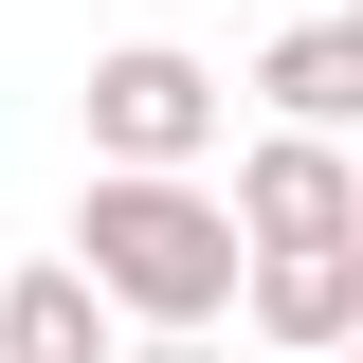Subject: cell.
Masks as SVG:
<instances>
[{
  "label": "cell",
  "instance_id": "cell-1",
  "mask_svg": "<svg viewBox=\"0 0 363 363\" xmlns=\"http://www.w3.org/2000/svg\"><path fill=\"white\" fill-rule=\"evenodd\" d=\"M73 272L109 291V309L145 327V345H218V309L255 291V236H236L218 182H73Z\"/></svg>",
  "mask_w": 363,
  "mask_h": 363
},
{
  "label": "cell",
  "instance_id": "cell-2",
  "mask_svg": "<svg viewBox=\"0 0 363 363\" xmlns=\"http://www.w3.org/2000/svg\"><path fill=\"white\" fill-rule=\"evenodd\" d=\"M236 128V91L200 73L182 37H128V55H91V164L109 182H200Z\"/></svg>",
  "mask_w": 363,
  "mask_h": 363
},
{
  "label": "cell",
  "instance_id": "cell-3",
  "mask_svg": "<svg viewBox=\"0 0 363 363\" xmlns=\"http://www.w3.org/2000/svg\"><path fill=\"white\" fill-rule=\"evenodd\" d=\"M236 236H255V255H327V236H363V164L309 145V128H255V145H236Z\"/></svg>",
  "mask_w": 363,
  "mask_h": 363
},
{
  "label": "cell",
  "instance_id": "cell-4",
  "mask_svg": "<svg viewBox=\"0 0 363 363\" xmlns=\"http://www.w3.org/2000/svg\"><path fill=\"white\" fill-rule=\"evenodd\" d=\"M236 327H255L272 363H345V345H363V236H327V255H255Z\"/></svg>",
  "mask_w": 363,
  "mask_h": 363
},
{
  "label": "cell",
  "instance_id": "cell-5",
  "mask_svg": "<svg viewBox=\"0 0 363 363\" xmlns=\"http://www.w3.org/2000/svg\"><path fill=\"white\" fill-rule=\"evenodd\" d=\"M0 363H128V309H109L73 255H18L0 272Z\"/></svg>",
  "mask_w": 363,
  "mask_h": 363
},
{
  "label": "cell",
  "instance_id": "cell-6",
  "mask_svg": "<svg viewBox=\"0 0 363 363\" xmlns=\"http://www.w3.org/2000/svg\"><path fill=\"white\" fill-rule=\"evenodd\" d=\"M255 91H272V128L345 145V128H363V18H291V37L255 55Z\"/></svg>",
  "mask_w": 363,
  "mask_h": 363
},
{
  "label": "cell",
  "instance_id": "cell-7",
  "mask_svg": "<svg viewBox=\"0 0 363 363\" xmlns=\"http://www.w3.org/2000/svg\"><path fill=\"white\" fill-rule=\"evenodd\" d=\"M128 363H218V345H128Z\"/></svg>",
  "mask_w": 363,
  "mask_h": 363
},
{
  "label": "cell",
  "instance_id": "cell-8",
  "mask_svg": "<svg viewBox=\"0 0 363 363\" xmlns=\"http://www.w3.org/2000/svg\"><path fill=\"white\" fill-rule=\"evenodd\" d=\"M345 18H363V0H345Z\"/></svg>",
  "mask_w": 363,
  "mask_h": 363
},
{
  "label": "cell",
  "instance_id": "cell-9",
  "mask_svg": "<svg viewBox=\"0 0 363 363\" xmlns=\"http://www.w3.org/2000/svg\"><path fill=\"white\" fill-rule=\"evenodd\" d=\"M0 272H18V255H0Z\"/></svg>",
  "mask_w": 363,
  "mask_h": 363
},
{
  "label": "cell",
  "instance_id": "cell-10",
  "mask_svg": "<svg viewBox=\"0 0 363 363\" xmlns=\"http://www.w3.org/2000/svg\"><path fill=\"white\" fill-rule=\"evenodd\" d=\"M345 363H363V345H345Z\"/></svg>",
  "mask_w": 363,
  "mask_h": 363
}]
</instances>
